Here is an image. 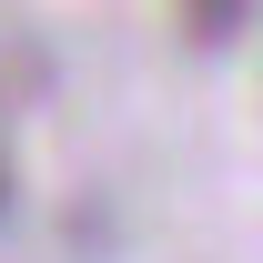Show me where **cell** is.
Returning <instances> with one entry per match:
<instances>
[{
	"instance_id": "6da1fadb",
	"label": "cell",
	"mask_w": 263,
	"mask_h": 263,
	"mask_svg": "<svg viewBox=\"0 0 263 263\" xmlns=\"http://www.w3.org/2000/svg\"><path fill=\"white\" fill-rule=\"evenodd\" d=\"M0 202H10V162H0Z\"/></svg>"
}]
</instances>
